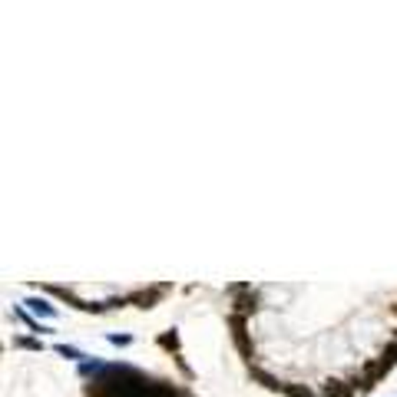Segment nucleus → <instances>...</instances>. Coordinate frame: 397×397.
Here are the masks:
<instances>
[{
	"label": "nucleus",
	"mask_w": 397,
	"mask_h": 397,
	"mask_svg": "<svg viewBox=\"0 0 397 397\" xmlns=\"http://www.w3.org/2000/svg\"><path fill=\"white\" fill-rule=\"evenodd\" d=\"M27 305H30V311H34V315H43V318H53V315H57V308H53V305H47L43 298H27Z\"/></svg>",
	"instance_id": "20e7f679"
},
{
	"label": "nucleus",
	"mask_w": 397,
	"mask_h": 397,
	"mask_svg": "<svg viewBox=\"0 0 397 397\" xmlns=\"http://www.w3.org/2000/svg\"><path fill=\"white\" fill-rule=\"evenodd\" d=\"M166 291H169V285H152V288H133V291H129V301H133V305H136V308H152V301H159L162 295H166Z\"/></svg>",
	"instance_id": "f257e3e1"
},
{
	"label": "nucleus",
	"mask_w": 397,
	"mask_h": 397,
	"mask_svg": "<svg viewBox=\"0 0 397 397\" xmlns=\"http://www.w3.org/2000/svg\"><path fill=\"white\" fill-rule=\"evenodd\" d=\"M57 354H63V358H70V361H80V358H83V354H80L76 347H66V345L57 347Z\"/></svg>",
	"instance_id": "6e6552de"
},
{
	"label": "nucleus",
	"mask_w": 397,
	"mask_h": 397,
	"mask_svg": "<svg viewBox=\"0 0 397 397\" xmlns=\"http://www.w3.org/2000/svg\"><path fill=\"white\" fill-rule=\"evenodd\" d=\"M358 391H354V384L351 381H328V387H324V397H354Z\"/></svg>",
	"instance_id": "7ed1b4c3"
},
{
	"label": "nucleus",
	"mask_w": 397,
	"mask_h": 397,
	"mask_svg": "<svg viewBox=\"0 0 397 397\" xmlns=\"http://www.w3.org/2000/svg\"><path fill=\"white\" fill-rule=\"evenodd\" d=\"M110 341H113V345H120V347H126L133 338H129V335H110Z\"/></svg>",
	"instance_id": "1a4fd4ad"
},
{
	"label": "nucleus",
	"mask_w": 397,
	"mask_h": 397,
	"mask_svg": "<svg viewBox=\"0 0 397 397\" xmlns=\"http://www.w3.org/2000/svg\"><path fill=\"white\" fill-rule=\"evenodd\" d=\"M282 394H288V397H311V387H301V384H282Z\"/></svg>",
	"instance_id": "39448f33"
},
{
	"label": "nucleus",
	"mask_w": 397,
	"mask_h": 397,
	"mask_svg": "<svg viewBox=\"0 0 397 397\" xmlns=\"http://www.w3.org/2000/svg\"><path fill=\"white\" fill-rule=\"evenodd\" d=\"M248 374H252V377H255L261 387H268V391H282V384H285L278 374L265 371V368H259V364H248Z\"/></svg>",
	"instance_id": "f03ea898"
},
{
	"label": "nucleus",
	"mask_w": 397,
	"mask_h": 397,
	"mask_svg": "<svg viewBox=\"0 0 397 397\" xmlns=\"http://www.w3.org/2000/svg\"><path fill=\"white\" fill-rule=\"evenodd\" d=\"M159 345H162V347H173V351H175V347H179V335H175V331H162V335H159Z\"/></svg>",
	"instance_id": "423d86ee"
},
{
	"label": "nucleus",
	"mask_w": 397,
	"mask_h": 397,
	"mask_svg": "<svg viewBox=\"0 0 397 397\" xmlns=\"http://www.w3.org/2000/svg\"><path fill=\"white\" fill-rule=\"evenodd\" d=\"M13 347H27V351H40V341H34V338H13Z\"/></svg>",
	"instance_id": "0eeeda50"
}]
</instances>
